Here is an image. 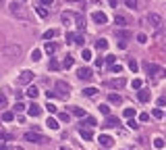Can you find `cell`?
<instances>
[{
	"label": "cell",
	"mask_w": 166,
	"mask_h": 150,
	"mask_svg": "<svg viewBox=\"0 0 166 150\" xmlns=\"http://www.w3.org/2000/svg\"><path fill=\"white\" fill-rule=\"evenodd\" d=\"M8 10H10V15L13 17H17V19H29V13L23 8V4H19V2H10L8 4Z\"/></svg>",
	"instance_id": "cell-1"
},
{
	"label": "cell",
	"mask_w": 166,
	"mask_h": 150,
	"mask_svg": "<svg viewBox=\"0 0 166 150\" xmlns=\"http://www.w3.org/2000/svg\"><path fill=\"white\" fill-rule=\"evenodd\" d=\"M56 96H60V98H69L71 96V86L67 84V81H62V79H58L56 81Z\"/></svg>",
	"instance_id": "cell-2"
},
{
	"label": "cell",
	"mask_w": 166,
	"mask_h": 150,
	"mask_svg": "<svg viewBox=\"0 0 166 150\" xmlns=\"http://www.w3.org/2000/svg\"><path fill=\"white\" fill-rule=\"evenodd\" d=\"M19 54H21V46L19 44H8V46L2 48V56H6V58H15Z\"/></svg>",
	"instance_id": "cell-3"
},
{
	"label": "cell",
	"mask_w": 166,
	"mask_h": 150,
	"mask_svg": "<svg viewBox=\"0 0 166 150\" xmlns=\"http://www.w3.org/2000/svg\"><path fill=\"white\" fill-rule=\"evenodd\" d=\"M25 140L27 142H33V144H46L48 142V138H44L40 131H27L25 134Z\"/></svg>",
	"instance_id": "cell-4"
},
{
	"label": "cell",
	"mask_w": 166,
	"mask_h": 150,
	"mask_svg": "<svg viewBox=\"0 0 166 150\" xmlns=\"http://www.w3.org/2000/svg\"><path fill=\"white\" fill-rule=\"evenodd\" d=\"M147 21H150L156 29H160V27H162V23H164V19H162L158 13H150V15H147Z\"/></svg>",
	"instance_id": "cell-5"
},
{
	"label": "cell",
	"mask_w": 166,
	"mask_h": 150,
	"mask_svg": "<svg viewBox=\"0 0 166 150\" xmlns=\"http://www.w3.org/2000/svg\"><path fill=\"white\" fill-rule=\"evenodd\" d=\"M91 19L98 23V25H104L106 21H108V17H106V13H102V10H93L91 13Z\"/></svg>",
	"instance_id": "cell-6"
},
{
	"label": "cell",
	"mask_w": 166,
	"mask_h": 150,
	"mask_svg": "<svg viewBox=\"0 0 166 150\" xmlns=\"http://www.w3.org/2000/svg\"><path fill=\"white\" fill-rule=\"evenodd\" d=\"M31 81H33V73L25 69V71L19 75V84H21V86H27V84H31Z\"/></svg>",
	"instance_id": "cell-7"
},
{
	"label": "cell",
	"mask_w": 166,
	"mask_h": 150,
	"mask_svg": "<svg viewBox=\"0 0 166 150\" xmlns=\"http://www.w3.org/2000/svg\"><path fill=\"white\" fill-rule=\"evenodd\" d=\"M119 125H121V119H119V117H114V115H108L102 127H110V129H112V127H119Z\"/></svg>",
	"instance_id": "cell-8"
},
{
	"label": "cell",
	"mask_w": 166,
	"mask_h": 150,
	"mask_svg": "<svg viewBox=\"0 0 166 150\" xmlns=\"http://www.w3.org/2000/svg\"><path fill=\"white\" fill-rule=\"evenodd\" d=\"M77 77H79L81 81L91 79V69H87V67H79V69H77Z\"/></svg>",
	"instance_id": "cell-9"
},
{
	"label": "cell",
	"mask_w": 166,
	"mask_h": 150,
	"mask_svg": "<svg viewBox=\"0 0 166 150\" xmlns=\"http://www.w3.org/2000/svg\"><path fill=\"white\" fill-rule=\"evenodd\" d=\"M137 100H139V102H150V100H152V92H150L147 88H141V90L137 92Z\"/></svg>",
	"instance_id": "cell-10"
},
{
	"label": "cell",
	"mask_w": 166,
	"mask_h": 150,
	"mask_svg": "<svg viewBox=\"0 0 166 150\" xmlns=\"http://www.w3.org/2000/svg\"><path fill=\"white\" fill-rule=\"evenodd\" d=\"M27 113H29V117H40L42 115V106L40 104H36V102H31L29 108H27Z\"/></svg>",
	"instance_id": "cell-11"
},
{
	"label": "cell",
	"mask_w": 166,
	"mask_h": 150,
	"mask_svg": "<svg viewBox=\"0 0 166 150\" xmlns=\"http://www.w3.org/2000/svg\"><path fill=\"white\" fill-rule=\"evenodd\" d=\"M98 142H100V144H102V146H104V148H110V146H112V144H114V140H112V138H110V136H106V134H102V136H100V138H98Z\"/></svg>",
	"instance_id": "cell-12"
},
{
	"label": "cell",
	"mask_w": 166,
	"mask_h": 150,
	"mask_svg": "<svg viewBox=\"0 0 166 150\" xmlns=\"http://www.w3.org/2000/svg\"><path fill=\"white\" fill-rule=\"evenodd\" d=\"M79 134H81V138L83 140H87V142H89V140H93V131H91V127H85V129H79Z\"/></svg>",
	"instance_id": "cell-13"
},
{
	"label": "cell",
	"mask_w": 166,
	"mask_h": 150,
	"mask_svg": "<svg viewBox=\"0 0 166 150\" xmlns=\"http://www.w3.org/2000/svg\"><path fill=\"white\" fill-rule=\"evenodd\" d=\"M124 84H127V81H124L123 77H119V79H110L106 86H108V88H123Z\"/></svg>",
	"instance_id": "cell-14"
},
{
	"label": "cell",
	"mask_w": 166,
	"mask_h": 150,
	"mask_svg": "<svg viewBox=\"0 0 166 150\" xmlns=\"http://www.w3.org/2000/svg\"><path fill=\"white\" fill-rule=\"evenodd\" d=\"M25 94H27V96H29V98H31V100H36V98H38V96H40V90H38L36 86H29Z\"/></svg>",
	"instance_id": "cell-15"
},
{
	"label": "cell",
	"mask_w": 166,
	"mask_h": 150,
	"mask_svg": "<svg viewBox=\"0 0 166 150\" xmlns=\"http://www.w3.org/2000/svg\"><path fill=\"white\" fill-rule=\"evenodd\" d=\"M156 40H158V44H160V46H164V48H166V29H160V31H158Z\"/></svg>",
	"instance_id": "cell-16"
},
{
	"label": "cell",
	"mask_w": 166,
	"mask_h": 150,
	"mask_svg": "<svg viewBox=\"0 0 166 150\" xmlns=\"http://www.w3.org/2000/svg\"><path fill=\"white\" fill-rule=\"evenodd\" d=\"M73 21H75V15L73 13H62V23L64 25H71Z\"/></svg>",
	"instance_id": "cell-17"
},
{
	"label": "cell",
	"mask_w": 166,
	"mask_h": 150,
	"mask_svg": "<svg viewBox=\"0 0 166 150\" xmlns=\"http://www.w3.org/2000/svg\"><path fill=\"white\" fill-rule=\"evenodd\" d=\"M75 25H77V29H79V31L85 29V19H83L81 15H75Z\"/></svg>",
	"instance_id": "cell-18"
},
{
	"label": "cell",
	"mask_w": 166,
	"mask_h": 150,
	"mask_svg": "<svg viewBox=\"0 0 166 150\" xmlns=\"http://www.w3.org/2000/svg\"><path fill=\"white\" fill-rule=\"evenodd\" d=\"M44 52L54 54V52H56V44H54V42H46V44H44Z\"/></svg>",
	"instance_id": "cell-19"
},
{
	"label": "cell",
	"mask_w": 166,
	"mask_h": 150,
	"mask_svg": "<svg viewBox=\"0 0 166 150\" xmlns=\"http://www.w3.org/2000/svg\"><path fill=\"white\" fill-rule=\"evenodd\" d=\"M46 125H48L50 129H58V127H60V125H58V119H54V117H48Z\"/></svg>",
	"instance_id": "cell-20"
},
{
	"label": "cell",
	"mask_w": 166,
	"mask_h": 150,
	"mask_svg": "<svg viewBox=\"0 0 166 150\" xmlns=\"http://www.w3.org/2000/svg\"><path fill=\"white\" fill-rule=\"evenodd\" d=\"M108 102H112V104H121V102H123V96H121V94H108Z\"/></svg>",
	"instance_id": "cell-21"
},
{
	"label": "cell",
	"mask_w": 166,
	"mask_h": 150,
	"mask_svg": "<svg viewBox=\"0 0 166 150\" xmlns=\"http://www.w3.org/2000/svg\"><path fill=\"white\" fill-rule=\"evenodd\" d=\"M73 65H75V58H73V56H64V60H62V67H64V69H71Z\"/></svg>",
	"instance_id": "cell-22"
},
{
	"label": "cell",
	"mask_w": 166,
	"mask_h": 150,
	"mask_svg": "<svg viewBox=\"0 0 166 150\" xmlns=\"http://www.w3.org/2000/svg\"><path fill=\"white\" fill-rule=\"evenodd\" d=\"M96 48H98V50H106V48H108V40H104V38H100V40L96 42Z\"/></svg>",
	"instance_id": "cell-23"
},
{
	"label": "cell",
	"mask_w": 166,
	"mask_h": 150,
	"mask_svg": "<svg viewBox=\"0 0 166 150\" xmlns=\"http://www.w3.org/2000/svg\"><path fill=\"white\" fill-rule=\"evenodd\" d=\"M114 23H116L119 27H124V25H127V19H124L123 15H116V17H114Z\"/></svg>",
	"instance_id": "cell-24"
},
{
	"label": "cell",
	"mask_w": 166,
	"mask_h": 150,
	"mask_svg": "<svg viewBox=\"0 0 166 150\" xmlns=\"http://www.w3.org/2000/svg\"><path fill=\"white\" fill-rule=\"evenodd\" d=\"M62 65L58 63V60H54V58H50V65H48V69H52V71H58Z\"/></svg>",
	"instance_id": "cell-25"
},
{
	"label": "cell",
	"mask_w": 166,
	"mask_h": 150,
	"mask_svg": "<svg viewBox=\"0 0 166 150\" xmlns=\"http://www.w3.org/2000/svg\"><path fill=\"white\" fill-rule=\"evenodd\" d=\"M96 94H98L96 88H85V90H83V96H87V98H91V96H96Z\"/></svg>",
	"instance_id": "cell-26"
},
{
	"label": "cell",
	"mask_w": 166,
	"mask_h": 150,
	"mask_svg": "<svg viewBox=\"0 0 166 150\" xmlns=\"http://www.w3.org/2000/svg\"><path fill=\"white\" fill-rule=\"evenodd\" d=\"M13 119H15V113H13V110L2 113V121H6V123H8V121H13Z\"/></svg>",
	"instance_id": "cell-27"
},
{
	"label": "cell",
	"mask_w": 166,
	"mask_h": 150,
	"mask_svg": "<svg viewBox=\"0 0 166 150\" xmlns=\"http://www.w3.org/2000/svg\"><path fill=\"white\" fill-rule=\"evenodd\" d=\"M56 34H58L56 29H48V31H44V40H52Z\"/></svg>",
	"instance_id": "cell-28"
},
{
	"label": "cell",
	"mask_w": 166,
	"mask_h": 150,
	"mask_svg": "<svg viewBox=\"0 0 166 150\" xmlns=\"http://www.w3.org/2000/svg\"><path fill=\"white\" fill-rule=\"evenodd\" d=\"M44 108H46V110H48V113H50V115H54V113H58V108H56V106H54V104H52V102H50V100H48V104H46V106H44Z\"/></svg>",
	"instance_id": "cell-29"
},
{
	"label": "cell",
	"mask_w": 166,
	"mask_h": 150,
	"mask_svg": "<svg viewBox=\"0 0 166 150\" xmlns=\"http://www.w3.org/2000/svg\"><path fill=\"white\" fill-rule=\"evenodd\" d=\"M58 121L69 123V121H71V115H69V113H58Z\"/></svg>",
	"instance_id": "cell-30"
},
{
	"label": "cell",
	"mask_w": 166,
	"mask_h": 150,
	"mask_svg": "<svg viewBox=\"0 0 166 150\" xmlns=\"http://www.w3.org/2000/svg\"><path fill=\"white\" fill-rule=\"evenodd\" d=\"M96 125H98V121L93 117H85V127H96Z\"/></svg>",
	"instance_id": "cell-31"
},
{
	"label": "cell",
	"mask_w": 166,
	"mask_h": 150,
	"mask_svg": "<svg viewBox=\"0 0 166 150\" xmlns=\"http://www.w3.org/2000/svg\"><path fill=\"white\" fill-rule=\"evenodd\" d=\"M81 58H83V60H91V50H89V48H83L81 50Z\"/></svg>",
	"instance_id": "cell-32"
},
{
	"label": "cell",
	"mask_w": 166,
	"mask_h": 150,
	"mask_svg": "<svg viewBox=\"0 0 166 150\" xmlns=\"http://www.w3.org/2000/svg\"><path fill=\"white\" fill-rule=\"evenodd\" d=\"M71 108H73V115L75 117H85V110L83 108H79V106H71Z\"/></svg>",
	"instance_id": "cell-33"
},
{
	"label": "cell",
	"mask_w": 166,
	"mask_h": 150,
	"mask_svg": "<svg viewBox=\"0 0 166 150\" xmlns=\"http://www.w3.org/2000/svg\"><path fill=\"white\" fill-rule=\"evenodd\" d=\"M36 10H38V15H40L42 19H46V17H48V8H46V6H38Z\"/></svg>",
	"instance_id": "cell-34"
},
{
	"label": "cell",
	"mask_w": 166,
	"mask_h": 150,
	"mask_svg": "<svg viewBox=\"0 0 166 150\" xmlns=\"http://www.w3.org/2000/svg\"><path fill=\"white\" fill-rule=\"evenodd\" d=\"M116 36H119L121 40H129V38H131V34H129V31H124V29H119V31H116Z\"/></svg>",
	"instance_id": "cell-35"
},
{
	"label": "cell",
	"mask_w": 166,
	"mask_h": 150,
	"mask_svg": "<svg viewBox=\"0 0 166 150\" xmlns=\"http://www.w3.org/2000/svg\"><path fill=\"white\" fill-rule=\"evenodd\" d=\"M129 69H131L133 73H137V69H139V65H137V60H135V58H131V60H129Z\"/></svg>",
	"instance_id": "cell-36"
},
{
	"label": "cell",
	"mask_w": 166,
	"mask_h": 150,
	"mask_svg": "<svg viewBox=\"0 0 166 150\" xmlns=\"http://www.w3.org/2000/svg\"><path fill=\"white\" fill-rule=\"evenodd\" d=\"M98 108H100V113H102V115H106V117L110 115V106H108V104H100Z\"/></svg>",
	"instance_id": "cell-37"
},
{
	"label": "cell",
	"mask_w": 166,
	"mask_h": 150,
	"mask_svg": "<svg viewBox=\"0 0 166 150\" xmlns=\"http://www.w3.org/2000/svg\"><path fill=\"white\" fill-rule=\"evenodd\" d=\"M152 115H154L156 119H164V110H162V108H154V110H152Z\"/></svg>",
	"instance_id": "cell-38"
},
{
	"label": "cell",
	"mask_w": 166,
	"mask_h": 150,
	"mask_svg": "<svg viewBox=\"0 0 166 150\" xmlns=\"http://www.w3.org/2000/svg\"><path fill=\"white\" fill-rule=\"evenodd\" d=\"M40 58H42V50H38V48L31 50V60H40Z\"/></svg>",
	"instance_id": "cell-39"
},
{
	"label": "cell",
	"mask_w": 166,
	"mask_h": 150,
	"mask_svg": "<svg viewBox=\"0 0 166 150\" xmlns=\"http://www.w3.org/2000/svg\"><path fill=\"white\" fill-rule=\"evenodd\" d=\"M127 119H133L135 117V108H124V113H123Z\"/></svg>",
	"instance_id": "cell-40"
},
{
	"label": "cell",
	"mask_w": 166,
	"mask_h": 150,
	"mask_svg": "<svg viewBox=\"0 0 166 150\" xmlns=\"http://www.w3.org/2000/svg\"><path fill=\"white\" fill-rule=\"evenodd\" d=\"M110 71H112V73H121V71H123V67H121L119 63H114V65H110Z\"/></svg>",
	"instance_id": "cell-41"
},
{
	"label": "cell",
	"mask_w": 166,
	"mask_h": 150,
	"mask_svg": "<svg viewBox=\"0 0 166 150\" xmlns=\"http://www.w3.org/2000/svg\"><path fill=\"white\" fill-rule=\"evenodd\" d=\"M154 146L156 148H164V140L162 138H154Z\"/></svg>",
	"instance_id": "cell-42"
},
{
	"label": "cell",
	"mask_w": 166,
	"mask_h": 150,
	"mask_svg": "<svg viewBox=\"0 0 166 150\" xmlns=\"http://www.w3.org/2000/svg\"><path fill=\"white\" fill-rule=\"evenodd\" d=\"M75 44H79V46H83V44H85V38H83L81 34H77V36H75Z\"/></svg>",
	"instance_id": "cell-43"
},
{
	"label": "cell",
	"mask_w": 166,
	"mask_h": 150,
	"mask_svg": "<svg viewBox=\"0 0 166 150\" xmlns=\"http://www.w3.org/2000/svg\"><path fill=\"white\" fill-rule=\"evenodd\" d=\"M137 42H139V44H145V42H147V36H145V34H137Z\"/></svg>",
	"instance_id": "cell-44"
},
{
	"label": "cell",
	"mask_w": 166,
	"mask_h": 150,
	"mask_svg": "<svg viewBox=\"0 0 166 150\" xmlns=\"http://www.w3.org/2000/svg\"><path fill=\"white\" fill-rule=\"evenodd\" d=\"M104 63H106V58H102V56H98V58H96V67H98V69H102V67H104Z\"/></svg>",
	"instance_id": "cell-45"
},
{
	"label": "cell",
	"mask_w": 166,
	"mask_h": 150,
	"mask_svg": "<svg viewBox=\"0 0 166 150\" xmlns=\"http://www.w3.org/2000/svg\"><path fill=\"white\" fill-rule=\"evenodd\" d=\"M106 63H108V65H114V63H116V56H114V54H108V56H106Z\"/></svg>",
	"instance_id": "cell-46"
},
{
	"label": "cell",
	"mask_w": 166,
	"mask_h": 150,
	"mask_svg": "<svg viewBox=\"0 0 166 150\" xmlns=\"http://www.w3.org/2000/svg\"><path fill=\"white\" fill-rule=\"evenodd\" d=\"M21 110H25V104L23 102H17L15 104V113H21Z\"/></svg>",
	"instance_id": "cell-47"
},
{
	"label": "cell",
	"mask_w": 166,
	"mask_h": 150,
	"mask_svg": "<svg viewBox=\"0 0 166 150\" xmlns=\"http://www.w3.org/2000/svg\"><path fill=\"white\" fill-rule=\"evenodd\" d=\"M127 125H129V127H131V129H137V127H139V125H137V121H135V119H129V121H127Z\"/></svg>",
	"instance_id": "cell-48"
},
{
	"label": "cell",
	"mask_w": 166,
	"mask_h": 150,
	"mask_svg": "<svg viewBox=\"0 0 166 150\" xmlns=\"http://www.w3.org/2000/svg\"><path fill=\"white\" fill-rule=\"evenodd\" d=\"M67 42H69V44H75V34L69 31V34H67Z\"/></svg>",
	"instance_id": "cell-49"
},
{
	"label": "cell",
	"mask_w": 166,
	"mask_h": 150,
	"mask_svg": "<svg viewBox=\"0 0 166 150\" xmlns=\"http://www.w3.org/2000/svg\"><path fill=\"white\" fill-rule=\"evenodd\" d=\"M124 4H127L129 8H135V6H137V0H124Z\"/></svg>",
	"instance_id": "cell-50"
},
{
	"label": "cell",
	"mask_w": 166,
	"mask_h": 150,
	"mask_svg": "<svg viewBox=\"0 0 166 150\" xmlns=\"http://www.w3.org/2000/svg\"><path fill=\"white\" fill-rule=\"evenodd\" d=\"M133 88L135 90H141V79H133Z\"/></svg>",
	"instance_id": "cell-51"
},
{
	"label": "cell",
	"mask_w": 166,
	"mask_h": 150,
	"mask_svg": "<svg viewBox=\"0 0 166 150\" xmlns=\"http://www.w3.org/2000/svg\"><path fill=\"white\" fill-rule=\"evenodd\" d=\"M4 106H6V96L0 94V108H4Z\"/></svg>",
	"instance_id": "cell-52"
},
{
	"label": "cell",
	"mask_w": 166,
	"mask_h": 150,
	"mask_svg": "<svg viewBox=\"0 0 166 150\" xmlns=\"http://www.w3.org/2000/svg\"><path fill=\"white\" fill-rule=\"evenodd\" d=\"M147 119H150V115H147V113H141V115H139V121H143V123H145Z\"/></svg>",
	"instance_id": "cell-53"
},
{
	"label": "cell",
	"mask_w": 166,
	"mask_h": 150,
	"mask_svg": "<svg viewBox=\"0 0 166 150\" xmlns=\"http://www.w3.org/2000/svg\"><path fill=\"white\" fill-rule=\"evenodd\" d=\"M166 104V96H160V98H158V106H160V108H162V106H164Z\"/></svg>",
	"instance_id": "cell-54"
},
{
	"label": "cell",
	"mask_w": 166,
	"mask_h": 150,
	"mask_svg": "<svg viewBox=\"0 0 166 150\" xmlns=\"http://www.w3.org/2000/svg\"><path fill=\"white\" fill-rule=\"evenodd\" d=\"M108 4H110L112 8H116V6H119V0H108Z\"/></svg>",
	"instance_id": "cell-55"
},
{
	"label": "cell",
	"mask_w": 166,
	"mask_h": 150,
	"mask_svg": "<svg viewBox=\"0 0 166 150\" xmlns=\"http://www.w3.org/2000/svg\"><path fill=\"white\" fill-rule=\"evenodd\" d=\"M42 4H44V6H52V2H54V0H40Z\"/></svg>",
	"instance_id": "cell-56"
},
{
	"label": "cell",
	"mask_w": 166,
	"mask_h": 150,
	"mask_svg": "<svg viewBox=\"0 0 166 150\" xmlns=\"http://www.w3.org/2000/svg\"><path fill=\"white\" fill-rule=\"evenodd\" d=\"M46 96H48V100H50V98H56V92H46Z\"/></svg>",
	"instance_id": "cell-57"
},
{
	"label": "cell",
	"mask_w": 166,
	"mask_h": 150,
	"mask_svg": "<svg viewBox=\"0 0 166 150\" xmlns=\"http://www.w3.org/2000/svg\"><path fill=\"white\" fill-rule=\"evenodd\" d=\"M119 48H123V50L127 48V42H124V40H121V42H119Z\"/></svg>",
	"instance_id": "cell-58"
},
{
	"label": "cell",
	"mask_w": 166,
	"mask_h": 150,
	"mask_svg": "<svg viewBox=\"0 0 166 150\" xmlns=\"http://www.w3.org/2000/svg\"><path fill=\"white\" fill-rule=\"evenodd\" d=\"M0 150H6V144H0Z\"/></svg>",
	"instance_id": "cell-59"
},
{
	"label": "cell",
	"mask_w": 166,
	"mask_h": 150,
	"mask_svg": "<svg viewBox=\"0 0 166 150\" xmlns=\"http://www.w3.org/2000/svg\"><path fill=\"white\" fill-rule=\"evenodd\" d=\"M58 150H71V148H67V146H60V148H58Z\"/></svg>",
	"instance_id": "cell-60"
},
{
	"label": "cell",
	"mask_w": 166,
	"mask_h": 150,
	"mask_svg": "<svg viewBox=\"0 0 166 150\" xmlns=\"http://www.w3.org/2000/svg\"><path fill=\"white\" fill-rule=\"evenodd\" d=\"M13 150H25V148H21V146H17V148H13Z\"/></svg>",
	"instance_id": "cell-61"
},
{
	"label": "cell",
	"mask_w": 166,
	"mask_h": 150,
	"mask_svg": "<svg viewBox=\"0 0 166 150\" xmlns=\"http://www.w3.org/2000/svg\"><path fill=\"white\" fill-rule=\"evenodd\" d=\"M71 2H81V0H71Z\"/></svg>",
	"instance_id": "cell-62"
}]
</instances>
